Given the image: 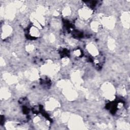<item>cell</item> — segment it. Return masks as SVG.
<instances>
[{"mask_svg": "<svg viewBox=\"0 0 130 130\" xmlns=\"http://www.w3.org/2000/svg\"><path fill=\"white\" fill-rule=\"evenodd\" d=\"M87 49L88 51L90 52V53L93 55H96L97 54H98V53H97L98 50L93 44L89 45Z\"/></svg>", "mask_w": 130, "mask_h": 130, "instance_id": "3", "label": "cell"}, {"mask_svg": "<svg viewBox=\"0 0 130 130\" xmlns=\"http://www.w3.org/2000/svg\"><path fill=\"white\" fill-rule=\"evenodd\" d=\"M80 12L82 17H83L84 19H86L87 18H88L89 16H90L91 14L90 9H82V10H81Z\"/></svg>", "mask_w": 130, "mask_h": 130, "instance_id": "2", "label": "cell"}, {"mask_svg": "<svg viewBox=\"0 0 130 130\" xmlns=\"http://www.w3.org/2000/svg\"><path fill=\"white\" fill-rule=\"evenodd\" d=\"M29 34L33 38L38 37L40 35V32L38 28L36 26H31L29 30Z\"/></svg>", "mask_w": 130, "mask_h": 130, "instance_id": "1", "label": "cell"}]
</instances>
